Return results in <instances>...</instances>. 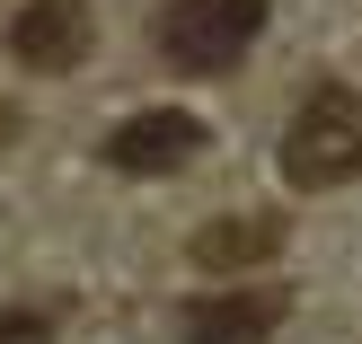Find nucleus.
I'll use <instances>...</instances> for the list:
<instances>
[{
    "label": "nucleus",
    "instance_id": "obj_1",
    "mask_svg": "<svg viewBox=\"0 0 362 344\" xmlns=\"http://www.w3.org/2000/svg\"><path fill=\"white\" fill-rule=\"evenodd\" d=\"M283 177L310 186V194L354 186V177H362V97H354L345 80H327V88L300 97L292 133H283Z\"/></svg>",
    "mask_w": 362,
    "mask_h": 344
},
{
    "label": "nucleus",
    "instance_id": "obj_6",
    "mask_svg": "<svg viewBox=\"0 0 362 344\" xmlns=\"http://www.w3.org/2000/svg\"><path fill=\"white\" fill-rule=\"evenodd\" d=\"M283 247V221L274 212H230V221H204L186 239V256L204 265V274H239V265H257V256H274Z\"/></svg>",
    "mask_w": 362,
    "mask_h": 344
},
{
    "label": "nucleus",
    "instance_id": "obj_3",
    "mask_svg": "<svg viewBox=\"0 0 362 344\" xmlns=\"http://www.w3.org/2000/svg\"><path fill=\"white\" fill-rule=\"evenodd\" d=\"M194 150H204V124H194L186 106H141V115H124L115 133H106V168L115 177H168V168H186Z\"/></svg>",
    "mask_w": 362,
    "mask_h": 344
},
{
    "label": "nucleus",
    "instance_id": "obj_5",
    "mask_svg": "<svg viewBox=\"0 0 362 344\" xmlns=\"http://www.w3.org/2000/svg\"><path fill=\"white\" fill-rule=\"evenodd\" d=\"M283 318H292V292H274V283H265V292L186 300V309H177V336H186V344H265Z\"/></svg>",
    "mask_w": 362,
    "mask_h": 344
},
{
    "label": "nucleus",
    "instance_id": "obj_4",
    "mask_svg": "<svg viewBox=\"0 0 362 344\" xmlns=\"http://www.w3.org/2000/svg\"><path fill=\"white\" fill-rule=\"evenodd\" d=\"M9 62L18 71H80L88 62V9L80 0H27L9 18Z\"/></svg>",
    "mask_w": 362,
    "mask_h": 344
},
{
    "label": "nucleus",
    "instance_id": "obj_2",
    "mask_svg": "<svg viewBox=\"0 0 362 344\" xmlns=\"http://www.w3.org/2000/svg\"><path fill=\"white\" fill-rule=\"evenodd\" d=\"M257 27H265V0H168L151 18V45H159V62L212 80L257 45Z\"/></svg>",
    "mask_w": 362,
    "mask_h": 344
},
{
    "label": "nucleus",
    "instance_id": "obj_7",
    "mask_svg": "<svg viewBox=\"0 0 362 344\" xmlns=\"http://www.w3.org/2000/svg\"><path fill=\"white\" fill-rule=\"evenodd\" d=\"M0 344H53V309H0Z\"/></svg>",
    "mask_w": 362,
    "mask_h": 344
}]
</instances>
